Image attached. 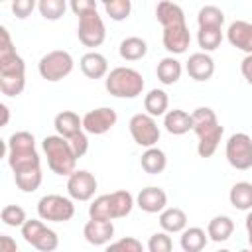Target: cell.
Segmentation results:
<instances>
[{"label": "cell", "instance_id": "obj_1", "mask_svg": "<svg viewBox=\"0 0 252 252\" xmlns=\"http://www.w3.org/2000/svg\"><path fill=\"white\" fill-rule=\"evenodd\" d=\"M26 89V63L16 51L10 32L0 28V91L6 96H18Z\"/></svg>", "mask_w": 252, "mask_h": 252}, {"label": "cell", "instance_id": "obj_2", "mask_svg": "<svg viewBox=\"0 0 252 252\" xmlns=\"http://www.w3.org/2000/svg\"><path fill=\"white\" fill-rule=\"evenodd\" d=\"M6 159L14 175L41 169V159L35 150V138L28 130L14 132L6 140Z\"/></svg>", "mask_w": 252, "mask_h": 252}, {"label": "cell", "instance_id": "obj_3", "mask_svg": "<svg viewBox=\"0 0 252 252\" xmlns=\"http://www.w3.org/2000/svg\"><path fill=\"white\" fill-rule=\"evenodd\" d=\"M193 116V132L197 134V154L201 158H211L224 134V128L220 126L217 114L209 106H199L191 112Z\"/></svg>", "mask_w": 252, "mask_h": 252}, {"label": "cell", "instance_id": "obj_4", "mask_svg": "<svg viewBox=\"0 0 252 252\" xmlns=\"http://www.w3.org/2000/svg\"><path fill=\"white\" fill-rule=\"evenodd\" d=\"M134 205H136V199L132 197V193L126 189H118V191L96 197L89 205V219H94V220L124 219L132 213Z\"/></svg>", "mask_w": 252, "mask_h": 252}, {"label": "cell", "instance_id": "obj_5", "mask_svg": "<svg viewBox=\"0 0 252 252\" xmlns=\"http://www.w3.org/2000/svg\"><path fill=\"white\" fill-rule=\"evenodd\" d=\"M41 148H43V154L47 158V165L55 175L69 177L73 171H77V159L79 158L73 154L69 140L61 138L59 134L45 136L41 142Z\"/></svg>", "mask_w": 252, "mask_h": 252}, {"label": "cell", "instance_id": "obj_6", "mask_svg": "<svg viewBox=\"0 0 252 252\" xmlns=\"http://www.w3.org/2000/svg\"><path fill=\"white\" fill-rule=\"evenodd\" d=\"M144 77L132 67H114L104 79L106 91L116 98H136L144 91Z\"/></svg>", "mask_w": 252, "mask_h": 252}, {"label": "cell", "instance_id": "obj_7", "mask_svg": "<svg viewBox=\"0 0 252 252\" xmlns=\"http://www.w3.org/2000/svg\"><path fill=\"white\" fill-rule=\"evenodd\" d=\"M73 57L69 51L65 49H53V51H47L39 63H37V71L41 75V79L49 81V83H57L61 79H65L67 75H71L73 71Z\"/></svg>", "mask_w": 252, "mask_h": 252}, {"label": "cell", "instance_id": "obj_8", "mask_svg": "<svg viewBox=\"0 0 252 252\" xmlns=\"http://www.w3.org/2000/svg\"><path fill=\"white\" fill-rule=\"evenodd\" d=\"M75 215V203L71 197H63L57 193L43 195L37 201V217L49 222H67Z\"/></svg>", "mask_w": 252, "mask_h": 252}, {"label": "cell", "instance_id": "obj_9", "mask_svg": "<svg viewBox=\"0 0 252 252\" xmlns=\"http://www.w3.org/2000/svg\"><path fill=\"white\" fill-rule=\"evenodd\" d=\"M22 236L39 252H53L59 246V236L55 230L43 224L41 219H28L22 226Z\"/></svg>", "mask_w": 252, "mask_h": 252}, {"label": "cell", "instance_id": "obj_10", "mask_svg": "<svg viewBox=\"0 0 252 252\" xmlns=\"http://www.w3.org/2000/svg\"><path fill=\"white\" fill-rule=\"evenodd\" d=\"M224 156L226 161L238 169V171H246L252 167V138L244 132H236L226 140L224 146Z\"/></svg>", "mask_w": 252, "mask_h": 252}, {"label": "cell", "instance_id": "obj_11", "mask_svg": "<svg viewBox=\"0 0 252 252\" xmlns=\"http://www.w3.org/2000/svg\"><path fill=\"white\" fill-rule=\"evenodd\" d=\"M128 130H130V136L132 140L140 146V148H154L161 136L159 132V126L156 122L154 116L146 114V112H138L130 118L128 122Z\"/></svg>", "mask_w": 252, "mask_h": 252}, {"label": "cell", "instance_id": "obj_12", "mask_svg": "<svg viewBox=\"0 0 252 252\" xmlns=\"http://www.w3.org/2000/svg\"><path fill=\"white\" fill-rule=\"evenodd\" d=\"M77 37L85 47H98L106 39V28L102 18L98 16V10L87 12L79 16V26H77Z\"/></svg>", "mask_w": 252, "mask_h": 252}, {"label": "cell", "instance_id": "obj_13", "mask_svg": "<svg viewBox=\"0 0 252 252\" xmlns=\"http://www.w3.org/2000/svg\"><path fill=\"white\" fill-rule=\"evenodd\" d=\"M96 187V177L87 169H77L67 177V193L73 201H91Z\"/></svg>", "mask_w": 252, "mask_h": 252}, {"label": "cell", "instance_id": "obj_14", "mask_svg": "<svg viewBox=\"0 0 252 252\" xmlns=\"http://www.w3.org/2000/svg\"><path fill=\"white\" fill-rule=\"evenodd\" d=\"M116 120H118V114L114 108L98 106L94 110H89L83 116V130L87 134H93V136H102L116 124Z\"/></svg>", "mask_w": 252, "mask_h": 252}, {"label": "cell", "instance_id": "obj_15", "mask_svg": "<svg viewBox=\"0 0 252 252\" xmlns=\"http://www.w3.org/2000/svg\"><path fill=\"white\" fill-rule=\"evenodd\" d=\"M136 205H138L144 213H150V215L161 213V211L167 209V193H165L161 187H156V185L144 187V189H140V193L136 195Z\"/></svg>", "mask_w": 252, "mask_h": 252}, {"label": "cell", "instance_id": "obj_16", "mask_svg": "<svg viewBox=\"0 0 252 252\" xmlns=\"http://www.w3.org/2000/svg\"><path fill=\"white\" fill-rule=\"evenodd\" d=\"M185 71L193 81L205 83L215 75V61H213V57L209 53L197 51V53L189 55V59L185 63Z\"/></svg>", "mask_w": 252, "mask_h": 252}, {"label": "cell", "instance_id": "obj_17", "mask_svg": "<svg viewBox=\"0 0 252 252\" xmlns=\"http://www.w3.org/2000/svg\"><path fill=\"white\" fill-rule=\"evenodd\" d=\"M226 39L232 47L244 51L246 55H252V22L234 20L226 28Z\"/></svg>", "mask_w": 252, "mask_h": 252}, {"label": "cell", "instance_id": "obj_18", "mask_svg": "<svg viewBox=\"0 0 252 252\" xmlns=\"http://www.w3.org/2000/svg\"><path fill=\"white\" fill-rule=\"evenodd\" d=\"M83 236L93 246L110 244V240L114 236V224H112V220H94V219H89L87 224L83 226Z\"/></svg>", "mask_w": 252, "mask_h": 252}, {"label": "cell", "instance_id": "obj_19", "mask_svg": "<svg viewBox=\"0 0 252 252\" xmlns=\"http://www.w3.org/2000/svg\"><path fill=\"white\" fill-rule=\"evenodd\" d=\"M163 47L171 53V55H181L187 51L189 43H191V33L187 24L183 26H173V28H165L163 35H161Z\"/></svg>", "mask_w": 252, "mask_h": 252}, {"label": "cell", "instance_id": "obj_20", "mask_svg": "<svg viewBox=\"0 0 252 252\" xmlns=\"http://www.w3.org/2000/svg\"><path fill=\"white\" fill-rule=\"evenodd\" d=\"M156 18L161 24V28H173V26H183L185 24V12L179 4L169 2V0H161L156 6Z\"/></svg>", "mask_w": 252, "mask_h": 252}, {"label": "cell", "instance_id": "obj_21", "mask_svg": "<svg viewBox=\"0 0 252 252\" xmlns=\"http://www.w3.org/2000/svg\"><path fill=\"white\" fill-rule=\"evenodd\" d=\"M79 65H81L83 75L89 77V79H102V77L106 79V75H108V61H106V57H104L102 53H98V51H89V53H85V55L81 57Z\"/></svg>", "mask_w": 252, "mask_h": 252}, {"label": "cell", "instance_id": "obj_22", "mask_svg": "<svg viewBox=\"0 0 252 252\" xmlns=\"http://www.w3.org/2000/svg\"><path fill=\"white\" fill-rule=\"evenodd\" d=\"M163 126L169 134L173 136H183L187 134L189 130H193V116L181 108H173V110H167L165 116H163Z\"/></svg>", "mask_w": 252, "mask_h": 252}, {"label": "cell", "instance_id": "obj_23", "mask_svg": "<svg viewBox=\"0 0 252 252\" xmlns=\"http://www.w3.org/2000/svg\"><path fill=\"white\" fill-rule=\"evenodd\" d=\"M53 126L61 138L69 140L75 134L83 132V118L73 110H63L53 118Z\"/></svg>", "mask_w": 252, "mask_h": 252}, {"label": "cell", "instance_id": "obj_24", "mask_svg": "<svg viewBox=\"0 0 252 252\" xmlns=\"http://www.w3.org/2000/svg\"><path fill=\"white\" fill-rule=\"evenodd\" d=\"M159 226L167 234H177L187 228V215L179 207H167L159 213Z\"/></svg>", "mask_w": 252, "mask_h": 252}, {"label": "cell", "instance_id": "obj_25", "mask_svg": "<svg viewBox=\"0 0 252 252\" xmlns=\"http://www.w3.org/2000/svg\"><path fill=\"white\" fill-rule=\"evenodd\" d=\"M232 232H234V220L226 215H217L207 224V234L209 240L213 242H224L232 236Z\"/></svg>", "mask_w": 252, "mask_h": 252}, {"label": "cell", "instance_id": "obj_26", "mask_svg": "<svg viewBox=\"0 0 252 252\" xmlns=\"http://www.w3.org/2000/svg\"><path fill=\"white\" fill-rule=\"evenodd\" d=\"M118 53L124 61H140L148 53V43H146V39H142L138 35H128L120 41Z\"/></svg>", "mask_w": 252, "mask_h": 252}, {"label": "cell", "instance_id": "obj_27", "mask_svg": "<svg viewBox=\"0 0 252 252\" xmlns=\"http://www.w3.org/2000/svg\"><path fill=\"white\" fill-rule=\"evenodd\" d=\"M181 73H183V65L173 55L163 57L156 67V75H158L159 83H163V85H175L181 79Z\"/></svg>", "mask_w": 252, "mask_h": 252}, {"label": "cell", "instance_id": "obj_28", "mask_svg": "<svg viewBox=\"0 0 252 252\" xmlns=\"http://www.w3.org/2000/svg\"><path fill=\"white\" fill-rule=\"evenodd\" d=\"M140 165H142V169H144L146 173L158 175V173H161V171L167 167V156H165V152L159 150L158 146L148 148V150L142 154V158H140Z\"/></svg>", "mask_w": 252, "mask_h": 252}, {"label": "cell", "instance_id": "obj_29", "mask_svg": "<svg viewBox=\"0 0 252 252\" xmlns=\"http://www.w3.org/2000/svg\"><path fill=\"white\" fill-rule=\"evenodd\" d=\"M144 108L146 114L150 116H165L167 108H169V96L163 89H152L148 91V94L144 96Z\"/></svg>", "mask_w": 252, "mask_h": 252}, {"label": "cell", "instance_id": "obj_30", "mask_svg": "<svg viewBox=\"0 0 252 252\" xmlns=\"http://www.w3.org/2000/svg\"><path fill=\"white\" fill-rule=\"evenodd\" d=\"M209 242V234L201 226H189L181 232L179 244L183 252H201Z\"/></svg>", "mask_w": 252, "mask_h": 252}, {"label": "cell", "instance_id": "obj_31", "mask_svg": "<svg viewBox=\"0 0 252 252\" xmlns=\"http://www.w3.org/2000/svg\"><path fill=\"white\" fill-rule=\"evenodd\" d=\"M228 201L238 211H252V183L238 181L228 191Z\"/></svg>", "mask_w": 252, "mask_h": 252}, {"label": "cell", "instance_id": "obj_32", "mask_svg": "<svg viewBox=\"0 0 252 252\" xmlns=\"http://www.w3.org/2000/svg\"><path fill=\"white\" fill-rule=\"evenodd\" d=\"M224 24V12L219 6L207 4L197 14V26L199 28H222Z\"/></svg>", "mask_w": 252, "mask_h": 252}, {"label": "cell", "instance_id": "obj_33", "mask_svg": "<svg viewBox=\"0 0 252 252\" xmlns=\"http://www.w3.org/2000/svg\"><path fill=\"white\" fill-rule=\"evenodd\" d=\"M222 41V28H199L197 32V43L203 49V53L215 51Z\"/></svg>", "mask_w": 252, "mask_h": 252}, {"label": "cell", "instance_id": "obj_34", "mask_svg": "<svg viewBox=\"0 0 252 252\" xmlns=\"http://www.w3.org/2000/svg\"><path fill=\"white\" fill-rule=\"evenodd\" d=\"M102 8H104L106 16H110V20L124 22V20H128V16L132 12V2L130 0H104Z\"/></svg>", "mask_w": 252, "mask_h": 252}, {"label": "cell", "instance_id": "obj_35", "mask_svg": "<svg viewBox=\"0 0 252 252\" xmlns=\"http://www.w3.org/2000/svg\"><path fill=\"white\" fill-rule=\"evenodd\" d=\"M67 8H69V4H67L65 0H39V2H37L39 14H41L45 20H49V22L59 20V18L65 14Z\"/></svg>", "mask_w": 252, "mask_h": 252}, {"label": "cell", "instance_id": "obj_36", "mask_svg": "<svg viewBox=\"0 0 252 252\" xmlns=\"http://www.w3.org/2000/svg\"><path fill=\"white\" fill-rule=\"evenodd\" d=\"M14 181H16V185H18L20 191L33 193V191L39 189V185L43 181V173H41V169H33V171H28V173L14 175Z\"/></svg>", "mask_w": 252, "mask_h": 252}, {"label": "cell", "instance_id": "obj_37", "mask_svg": "<svg viewBox=\"0 0 252 252\" xmlns=\"http://www.w3.org/2000/svg\"><path fill=\"white\" fill-rule=\"evenodd\" d=\"M0 219H2V222L6 224V226H24L26 224V220H28V217H26V211L20 207V205H6L4 209H2V213H0Z\"/></svg>", "mask_w": 252, "mask_h": 252}, {"label": "cell", "instance_id": "obj_38", "mask_svg": "<svg viewBox=\"0 0 252 252\" xmlns=\"http://www.w3.org/2000/svg\"><path fill=\"white\" fill-rule=\"evenodd\" d=\"M104 252H144V246L138 238L134 236H124L120 240H114L110 244H106Z\"/></svg>", "mask_w": 252, "mask_h": 252}, {"label": "cell", "instance_id": "obj_39", "mask_svg": "<svg viewBox=\"0 0 252 252\" xmlns=\"http://www.w3.org/2000/svg\"><path fill=\"white\" fill-rule=\"evenodd\" d=\"M148 252H173V242L167 232H154L148 240Z\"/></svg>", "mask_w": 252, "mask_h": 252}, {"label": "cell", "instance_id": "obj_40", "mask_svg": "<svg viewBox=\"0 0 252 252\" xmlns=\"http://www.w3.org/2000/svg\"><path fill=\"white\" fill-rule=\"evenodd\" d=\"M69 146H71V150H73V154H75L77 158H83V156L87 154V150H89V138H87V132L83 130V132L75 134L73 138H69Z\"/></svg>", "mask_w": 252, "mask_h": 252}, {"label": "cell", "instance_id": "obj_41", "mask_svg": "<svg viewBox=\"0 0 252 252\" xmlns=\"http://www.w3.org/2000/svg\"><path fill=\"white\" fill-rule=\"evenodd\" d=\"M35 8H37V2L35 0H16V2H12V12L20 20L28 18Z\"/></svg>", "mask_w": 252, "mask_h": 252}, {"label": "cell", "instance_id": "obj_42", "mask_svg": "<svg viewBox=\"0 0 252 252\" xmlns=\"http://www.w3.org/2000/svg\"><path fill=\"white\" fill-rule=\"evenodd\" d=\"M69 10L79 18L87 12H93V10H98V4L93 2V0H71L69 2Z\"/></svg>", "mask_w": 252, "mask_h": 252}, {"label": "cell", "instance_id": "obj_43", "mask_svg": "<svg viewBox=\"0 0 252 252\" xmlns=\"http://www.w3.org/2000/svg\"><path fill=\"white\" fill-rule=\"evenodd\" d=\"M240 73H242V77L246 79V83L252 87V55H246V57L240 61Z\"/></svg>", "mask_w": 252, "mask_h": 252}, {"label": "cell", "instance_id": "obj_44", "mask_svg": "<svg viewBox=\"0 0 252 252\" xmlns=\"http://www.w3.org/2000/svg\"><path fill=\"white\" fill-rule=\"evenodd\" d=\"M0 252H18L16 240L8 234H0Z\"/></svg>", "mask_w": 252, "mask_h": 252}, {"label": "cell", "instance_id": "obj_45", "mask_svg": "<svg viewBox=\"0 0 252 252\" xmlns=\"http://www.w3.org/2000/svg\"><path fill=\"white\" fill-rule=\"evenodd\" d=\"M246 234H248V244H250V248H252V211H248V215H246Z\"/></svg>", "mask_w": 252, "mask_h": 252}, {"label": "cell", "instance_id": "obj_46", "mask_svg": "<svg viewBox=\"0 0 252 252\" xmlns=\"http://www.w3.org/2000/svg\"><path fill=\"white\" fill-rule=\"evenodd\" d=\"M0 112H2V122H0V126L4 128V126H8V120H10V108L2 102V104H0Z\"/></svg>", "mask_w": 252, "mask_h": 252}, {"label": "cell", "instance_id": "obj_47", "mask_svg": "<svg viewBox=\"0 0 252 252\" xmlns=\"http://www.w3.org/2000/svg\"><path fill=\"white\" fill-rule=\"evenodd\" d=\"M238 252H252V248H242V250H238Z\"/></svg>", "mask_w": 252, "mask_h": 252}, {"label": "cell", "instance_id": "obj_48", "mask_svg": "<svg viewBox=\"0 0 252 252\" xmlns=\"http://www.w3.org/2000/svg\"><path fill=\"white\" fill-rule=\"evenodd\" d=\"M217 252H230V250H226V248H220V250H217Z\"/></svg>", "mask_w": 252, "mask_h": 252}]
</instances>
